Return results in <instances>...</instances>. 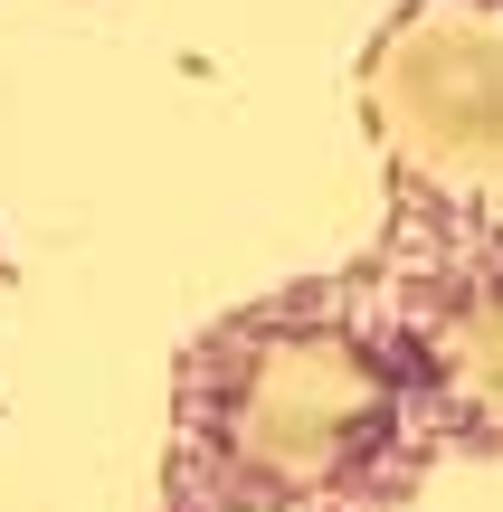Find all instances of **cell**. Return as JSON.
I'll return each instance as SVG.
<instances>
[{
  "label": "cell",
  "mask_w": 503,
  "mask_h": 512,
  "mask_svg": "<svg viewBox=\"0 0 503 512\" xmlns=\"http://www.w3.org/2000/svg\"><path fill=\"white\" fill-rule=\"evenodd\" d=\"M409 389L390 351L352 323H238L181 389V427L200 446V475L238 503L304 512L371 484L399 446Z\"/></svg>",
  "instance_id": "cell-1"
}]
</instances>
